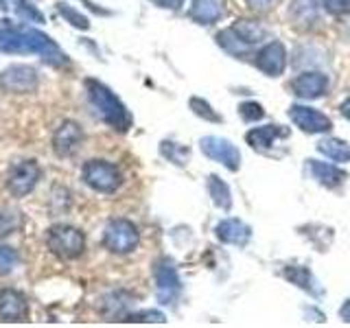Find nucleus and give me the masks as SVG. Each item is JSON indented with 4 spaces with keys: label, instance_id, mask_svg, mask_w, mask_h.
Returning a JSON list of instances; mask_svg holds the SVG:
<instances>
[{
    "label": "nucleus",
    "instance_id": "12",
    "mask_svg": "<svg viewBox=\"0 0 350 328\" xmlns=\"http://www.w3.org/2000/svg\"><path fill=\"white\" fill-rule=\"evenodd\" d=\"M256 66L258 70H262L269 77L282 74L284 68H287V49H284V44L278 40L265 44L256 55Z\"/></svg>",
    "mask_w": 350,
    "mask_h": 328
},
{
    "label": "nucleus",
    "instance_id": "8",
    "mask_svg": "<svg viewBox=\"0 0 350 328\" xmlns=\"http://www.w3.org/2000/svg\"><path fill=\"white\" fill-rule=\"evenodd\" d=\"M200 149L211 160L224 164L228 171H239L241 167V151L221 136H204L200 140Z\"/></svg>",
    "mask_w": 350,
    "mask_h": 328
},
{
    "label": "nucleus",
    "instance_id": "4",
    "mask_svg": "<svg viewBox=\"0 0 350 328\" xmlns=\"http://www.w3.org/2000/svg\"><path fill=\"white\" fill-rule=\"evenodd\" d=\"M46 245L55 256L64 260H75L83 254L85 249V236L79 228L75 226H53L46 232Z\"/></svg>",
    "mask_w": 350,
    "mask_h": 328
},
{
    "label": "nucleus",
    "instance_id": "36",
    "mask_svg": "<svg viewBox=\"0 0 350 328\" xmlns=\"http://www.w3.org/2000/svg\"><path fill=\"white\" fill-rule=\"evenodd\" d=\"M339 317H342L344 322L350 324V300H346V302L342 304V309H339Z\"/></svg>",
    "mask_w": 350,
    "mask_h": 328
},
{
    "label": "nucleus",
    "instance_id": "2",
    "mask_svg": "<svg viewBox=\"0 0 350 328\" xmlns=\"http://www.w3.org/2000/svg\"><path fill=\"white\" fill-rule=\"evenodd\" d=\"M85 92L90 98V105L94 107V112L101 116L103 123H107L116 131H127L131 125V116L127 112L125 103L109 90V87L96 79L85 81Z\"/></svg>",
    "mask_w": 350,
    "mask_h": 328
},
{
    "label": "nucleus",
    "instance_id": "19",
    "mask_svg": "<svg viewBox=\"0 0 350 328\" xmlns=\"http://www.w3.org/2000/svg\"><path fill=\"white\" fill-rule=\"evenodd\" d=\"M282 276L287 278L289 282H293L295 287L304 289L306 293L311 295H322L320 284H317L315 276L309 271V267H300V265H287L282 269Z\"/></svg>",
    "mask_w": 350,
    "mask_h": 328
},
{
    "label": "nucleus",
    "instance_id": "22",
    "mask_svg": "<svg viewBox=\"0 0 350 328\" xmlns=\"http://www.w3.org/2000/svg\"><path fill=\"white\" fill-rule=\"evenodd\" d=\"M317 151L322 153V156L331 158L339 164L344 162H350V147L346 140H339V138H324L317 142Z\"/></svg>",
    "mask_w": 350,
    "mask_h": 328
},
{
    "label": "nucleus",
    "instance_id": "29",
    "mask_svg": "<svg viewBox=\"0 0 350 328\" xmlns=\"http://www.w3.org/2000/svg\"><path fill=\"white\" fill-rule=\"evenodd\" d=\"M18 262V251L9 245H0V276H7L9 271H14Z\"/></svg>",
    "mask_w": 350,
    "mask_h": 328
},
{
    "label": "nucleus",
    "instance_id": "18",
    "mask_svg": "<svg viewBox=\"0 0 350 328\" xmlns=\"http://www.w3.org/2000/svg\"><path fill=\"white\" fill-rule=\"evenodd\" d=\"M309 162H311L309 167H311L313 178L322 186H326V189H337V186H342L348 178L346 171L337 169L328 162H317V160H309Z\"/></svg>",
    "mask_w": 350,
    "mask_h": 328
},
{
    "label": "nucleus",
    "instance_id": "3",
    "mask_svg": "<svg viewBox=\"0 0 350 328\" xmlns=\"http://www.w3.org/2000/svg\"><path fill=\"white\" fill-rule=\"evenodd\" d=\"M81 180L96 193L112 195L120 189V184H123V173H120V169L114 162L90 160V162L83 164Z\"/></svg>",
    "mask_w": 350,
    "mask_h": 328
},
{
    "label": "nucleus",
    "instance_id": "9",
    "mask_svg": "<svg viewBox=\"0 0 350 328\" xmlns=\"http://www.w3.org/2000/svg\"><path fill=\"white\" fill-rule=\"evenodd\" d=\"M289 118L293 120V125H298L306 134H326V131L333 129V120L322 114L320 109L309 105H291Z\"/></svg>",
    "mask_w": 350,
    "mask_h": 328
},
{
    "label": "nucleus",
    "instance_id": "15",
    "mask_svg": "<svg viewBox=\"0 0 350 328\" xmlns=\"http://www.w3.org/2000/svg\"><path fill=\"white\" fill-rule=\"evenodd\" d=\"M293 92L300 98H317L328 90V77L324 72H302L291 83Z\"/></svg>",
    "mask_w": 350,
    "mask_h": 328
},
{
    "label": "nucleus",
    "instance_id": "26",
    "mask_svg": "<svg viewBox=\"0 0 350 328\" xmlns=\"http://www.w3.org/2000/svg\"><path fill=\"white\" fill-rule=\"evenodd\" d=\"M57 11H59V16L68 22V25H72L75 29H81V31L90 29V20H88L83 14H79L75 7L66 5V3H57Z\"/></svg>",
    "mask_w": 350,
    "mask_h": 328
},
{
    "label": "nucleus",
    "instance_id": "25",
    "mask_svg": "<svg viewBox=\"0 0 350 328\" xmlns=\"http://www.w3.org/2000/svg\"><path fill=\"white\" fill-rule=\"evenodd\" d=\"M160 153L169 162L178 164V167H186V164H189V158H191V149L189 147L178 145V142H171V140L160 142Z\"/></svg>",
    "mask_w": 350,
    "mask_h": 328
},
{
    "label": "nucleus",
    "instance_id": "35",
    "mask_svg": "<svg viewBox=\"0 0 350 328\" xmlns=\"http://www.w3.org/2000/svg\"><path fill=\"white\" fill-rule=\"evenodd\" d=\"M247 5L252 9H256V11H265V9H269L271 0H247Z\"/></svg>",
    "mask_w": 350,
    "mask_h": 328
},
{
    "label": "nucleus",
    "instance_id": "37",
    "mask_svg": "<svg viewBox=\"0 0 350 328\" xmlns=\"http://www.w3.org/2000/svg\"><path fill=\"white\" fill-rule=\"evenodd\" d=\"M342 114H344V116H346V118L350 120V96H348L346 101L342 103Z\"/></svg>",
    "mask_w": 350,
    "mask_h": 328
},
{
    "label": "nucleus",
    "instance_id": "31",
    "mask_svg": "<svg viewBox=\"0 0 350 328\" xmlns=\"http://www.w3.org/2000/svg\"><path fill=\"white\" fill-rule=\"evenodd\" d=\"M18 215L14 210H9V208H0V236L9 234L11 230L18 226Z\"/></svg>",
    "mask_w": 350,
    "mask_h": 328
},
{
    "label": "nucleus",
    "instance_id": "20",
    "mask_svg": "<svg viewBox=\"0 0 350 328\" xmlns=\"http://www.w3.org/2000/svg\"><path fill=\"white\" fill-rule=\"evenodd\" d=\"M289 18L293 25L311 27L317 20V0H293L289 7Z\"/></svg>",
    "mask_w": 350,
    "mask_h": 328
},
{
    "label": "nucleus",
    "instance_id": "30",
    "mask_svg": "<svg viewBox=\"0 0 350 328\" xmlns=\"http://www.w3.org/2000/svg\"><path fill=\"white\" fill-rule=\"evenodd\" d=\"M239 114L243 116V120H247V123H254V120H260L265 116V109L256 101H245L239 105Z\"/></svg>",
    "mask_w": 350,
    "mask_h": 328
},
{
    "label": "nucleus",
    "instance_id": "33",
    "mask_svg": "<svg viewBox=\"0 0 350 328\" xmlns=\"http://www.w3.org/2000/svg\"><path fill=\"white\" fill-rule=\"evenodd\" d=\"M125 322H167V317L160 311H142L136 315H127Z\"/></svg>",
    "mask_w": 350,
    "mask_h": 328
},
{
    "label": "nucleus",
    "instance_id": "23",
    "mask_svg": "<svg viewBox=\"0 0 350 328\" xmlns=\"http://www.w3.org/2000/svg\"><path fill=\"white\" fill-rule=\"evenodd\" d=\"M208 191H211V197L217 208H221V210H230L232 208V191H230V186L219 175H211L208 178Z\"/></svg>",
    "mask_w": 350,
    "mask_h": 328
},
{
    "label": "nucleus",
    "instance_id": "24",
    "mask_svg": "<svg viewBox=\"0 0 350 328\" xmlns=\"http://www.w3.org/2000/svg\"><path fill=\"white\" fill-rule=\"evenodd\" d=\"M217 42H219V46H221L224 51H228L230 55H239V57H243V55L250 51V46L237 36L232 27H230V29H224V31H219Z\"/></svg>",
    "mask_w": 350,
    "mask_h": 328
},
{
    "label": "nucleus",
    "instance_id": "10",
    "mask_svg": "<svg viewBox=\"0 0 350 328\" xmlns=\"http://www.w3.org/2000/svg\"><path fill=\"white\" fill-rule=\"evenodd\" d=\"M81 142H83V129L75 120H66L53 134V149L62 158H68L79 151Z\"/></svg>",
    "mask_w": 350,
    "mask_h": 328
},
{
    "label": "nucleus",
    "instance_id": "5",
    "mask_svg": "<svg viewBox=\"0 0 350 328\" xmlns=\"http://www.w3.org/2000/svg\"><path fill=\"white\" fill-rule=\"evenodd\" d=\"M138 243L140 232L129 219H112L103 230V245L112 254H131Z\"/></svg>",
    "mask_w": 350,
    "mask_h": 328
},
{
    "label": "nucleus",
    "instance_id": "11",
    "mask_svg": "<svg viewBox=\"0 0 350 328\" xmlns=\"http://www.w3.org/2000/svg\"><path fill=\"white\" fill-rule=\"evenodd\" d=\"M153 276H156V287H158V298L164 304H171L175 300V295L180 293V276L175 271L173 262L169 258H162L156 262V269H153Z\"/></svg>",
    "mask_w": 350,
    "mask_h": 328
},
{
    "label": "nucleus",
    "instance_id": "6",
    "mask_svg": "<svg viewBox=\"0 0 350 328\" xmlns=\"http://www.w3.org/2000/svg\"><path fill=\"white\" fill-rule=\"evenodd\" d=\"M38 83H40L38 70L33 68V66H27V64L7 66V68L0 72V87H3L5 92H11V94L36 92Z\"/></svg>",
    "mask_w": 350,
    "mask_h": 328
},
{
    "label": "nucleus",
    "instance_id": "1",
    "mask_svg": "<svg viewBox=\"0 0 350 328\" xmlns=\"http://www.w3.org/2000/svg\"><path fill=\"white\" fill-rule=\"evenodd\" d=\"M0 53L5 55H38V57L53 66V68H62L68 64L66 53L59 49V44L46 33L29 27V25H16L14 20L0 18Z\"/></svg>",
    "mask_w": 350,
    "mask_h": 328
},
{
    "label": "nucleus",
    "instance_id": "16",
    "mask_svg": "<svg viewBox=\"0 0 350 328\" xmlns=\"http://www.w3.org/2000/svg\"><path fill=\"white\" fill-rule=\"evenodd\" d=\"M226 5L224 0H193V5L189 9V16L200 22V25H215L224 18Z\"/></svg>",
    "mask_w": 350,
    "mask_h": 328
},
{
    "label": "nucleus",
    "instance_id": "7",
    "mask_svg": "<svg viewBox=\"0 0 350 328\" xmlns=\"http://www.w3.org/2000/svg\"><path fill=\"white\" fill-rule=\"evenodd\" d=\"M40 182V167L36 160H22L14 164L7 175V189L14 197H27Z\"/></svg>",
    "mask_w": 350,
    "mask_h": 328
},
{
    "label": "nucleus",
    "instance_id": "38",
    "mask_svg": "<svg viewBox=\"0 0 350 328\" xmlns=\"http://www.w3.org/2000/svg\"><path fill=\"white\" fill-rule=\"evenodd\" d=\"M9 7V0H0V9H7Z\"/></svg>",
    "mask_w": 350,
    "mask_h": 328
},
{
    "label": "nucleus",
    "instance_id": "14",
    "mask_svg": "<svg viewBox=\"0 0 350 328\" xmlns=\"http://www.w3.org/2000/svg\"><path fill=\"white\" fill-rule=\"evenodd\" d=\"M215 234L221 243L228 245H245L250 236H252V230L247 223H243L241 219L237 217H228L224 221H219L215 228Z\"/></svg>",
    "mask_w": 350,
    "mask_h": 328
},
{
    "label": "nucleus",
    "instance_id": "34",
    "mask_svg": "<svg viewBox=\"0 0 350 328\" xmlns=\"http://www.w3.org/2000/svg\"><path fill=\"white\" fill-rule=\"evenodd\" d=\"M153 5L164 7V9H180L184 0H151Z\"/></svg>",
    "mask_w": 350,
    "mask_h": 328
},
{
    "label": "nucleus",
    "instance_id": "13",
    "mask_svg": "<svg viewBox=\"0 0 350 328\" xmlns=\"http://www.w3.org/2000/svg\"><path fill=\"white\" fill-rule=\"evenodd\" d=\"M29 315L27 298L16 289L0 291V320L5 322H22Z\"/></svg>",
    "mask_w": 350,
    "mask_h": 328
},
{
    "label": "nucleus",
    "instance_id": "27",
    "mask_svg": "<svg viewBox=\"0 0 350 328\" xmlns=\"http://www.w3.org/2000/svg\"><path fill=\"white\" fill-rule=\"evenodd\" d=\"M191 107H193V112L200 116V118H204V120H211V123H221V116H219L215 109L211 107V103L208 101H204V98H197V96H193L191 98Z\"/></svg>",
    "mask_w": 350,
    "mask_h": 328
},
{
    "label": "nucleus",
    "instance_id": "21",
    "mask_svg": "<svg viewBox=\"0 0 350 328\" xmlns=\"http://www.w3.org/2000/svg\"><path fill=\"white\" fill-rule=\"evenodd\" d=\"M232 29H234L237 36L247 44V46H254V44H258V42H262L267 38L265 27H262L260 22H256V20H239Z\"/></svg>",
    "mask_w": 350,
    "mask_h": 328
},
{
    "label": "nucleus",
    "instance_id": "17",
    "mask_svg": "<svg viewBox=\"0 0 350 328\" xmlns=\"http://www.w3.org/2000/svg\"><path fill=\"white\" fill-rule=\"evenodd\" d=\"M287 136H289V129H284L280 125H262V127L250 129L245 134V140L254 149L265 151V149L273 147V142H276L278 138H287Z\"/></svg>",
    "mask_w": 350,
    "mask_h": 328
},
{
    "label": "nucleus",
    "instance_id": "32",
    "mask_svg": "<svg viewBox=\"0 0 350 328\" xmlns=\"http://www.w3.org/2000/svg\"><path fill=\"white\" fill-rule=\"evenodd\" d=\"M322 7L331 16H346V14H350V0H322Z\"/></svg>",
    "mask_w": 350,
    "mask_h": 328
},
{
    "label": "nucleus",
    "instance_id": "28",
    "mask_svg": "<svg viewBox=\"0 0 350 328\" xmlns=\"http://www.w3.org/2000/svg\"><path fill=\"white\" fill-rule=\"evenodd\" d=\"M16 14L27 22H44L42 11L36 5H31L29 0H16Z\"/></svg>",
    "mask_w": 350,
    "mask_h": 328
}]
</instances>
